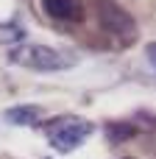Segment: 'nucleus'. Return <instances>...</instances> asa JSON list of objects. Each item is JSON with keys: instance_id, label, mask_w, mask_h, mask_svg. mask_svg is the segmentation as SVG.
I'll return each instance as SVG.
<instances>
[{"instance_id": "obj_2", "label": "nucleus", "mask_w": 156, "mask_h": 159, "mask_svg": "<svg viewBox=\"0 0 156 159\" xmlns=\"http://www.w3.org/2000/svg\"><path fill=\"white\" fill-rule=\"evenodd\" d=\"M8 61L28 67V70H39V73H56V70H67L75 64L70 53L47 48V45H17L8 50Z\"/></svg>"}, {"instance_id": "obj_5", "label": "nucleus", "mask_w": 156, "mask_h": 159, "mask_svg": "<svg viewBox=\"0 0 156 159\" xmlns=\"http://www.w3.org/2000/svg\"><path fill=\"white\" fill-rule=\"evenodd\" d=\"M42 117V109L39 106H14L6 112V120L14 123V126H36Z\"/></svg>"}, {"instance_id": "obj_4", "label": "nucleus", "mask_w": 156, "mask_h": 159, "mask_svg": "<svg viewBox=\"0 0 156 159\" xmlns=\"http://www.w3.org/2000/svg\"><path fill=\"white\" fill-rule=\"evenodd\" d=\"M42 8L53 20H81V0H42Z\"/></svg>"}, {"instance_id": "obj_3", "label": "nucleus", "mask_w": 156, "mask_h": 159, "mask_svg": "<svg viewBox=\"0 0 156 159\" xmlns=\"http://www.w3.org/2000/svg\"><path fill=\"white\" fill-rule=\"evenodd\" d=\"M98 22H100V28L106 34H112L117 39L134 42V36H137L134 17L126 8H120L117 3H112V0H98Z\"/></svg>"}, {"instance_id": "obj_8", "label": "nucleus", "mask_w": 156, "mask_h": 159, "mask_svg": "<svg viewBox=\"0 0 156 159\" xmlns=\"http://www.w3.org/2000/svg\"><path fill=\"white\" fill-rule=\"evenodd\" d=\"M126 159H131V157H126Z\"/></svg>"}, {"instance_id": "obj_1", "label": "nucleus", "mask_w": 156, "mask_h": 159, "mask_svg": "<svg viewBox=\"0 0 156 159\" xmlns=\"http://www.w3.org/2000/svg\"><path fill=\"white\" fill-rule=\"evenodd\" d=\"M45 129V137L47 143L59 151V154H70L75 151L78 145L87 143V137L92 134V123L78 117V115H59V117H50L42 123Z\"/></svg>"}, {"instance_id": "obj_7", "label": "nucleus", "mask_w": 156, "mask_h": 159, "mask_svg": "<svg viewBox=\"0 0 156 159\" xmlns=\"http://www.w3.org/2000/svg\"><path fill=\"white\" fill-rule=\"evenodd\" d=\"M145 56H148V61H151V67H154V73H156V42L145 45Z\"/></svg>"}, {"instance_id": "obj_6", "label": "nucleus", "mask_w": 156, "mask_h": 159, "mask_svg": "<svg viewBox=\"0 0 156 159\" xmlns=\"http://www.w3.org/2000/svg\"><path fill=\"white\" fill-rule=\"evenodd\" d=\"M25 39V31L14 22H0V42L3 45H20Z\"/></svg>"}]
</instances>
